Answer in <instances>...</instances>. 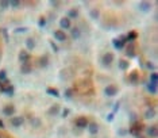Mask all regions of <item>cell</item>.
<instances>
[{
	"label": "cell",
	"instance_id": "7c38bea8",
	"mask_svg": "<svg viewBox=\"0 0 158 138\" xmlns=\"http://www.w3.org/2000/svg\"><path fill=\"white\" fill-rule=\"evenodd\" d=\"M150 8H151V5H150L149 1H141V3H139V10L143 11V12H149Z\"/></svg>",
	"mask_w": 158,
	"mask_h": 138
},
{
	"label": "cell",
	"instance_id": "9a60e30c",
	"mask_svg": "<svg viewBox=\"0 0 158 138\" xmlns=\"http://www.w3.org/2000/svg\"><path fill=\"white\" fill-rule=\"evenodd\" d=\"M147 134H149V137H151V138H155L158 135V131H157V126H151V127H149L147 129Z\"/></svg>",
	"mask_w": 158,
	"mask_h": 138
},
{
	"label": "cell",
	"instance_id": "30bf717a",
	"mask_svg": "<svg viewBox=\"0 0 158 138\" xmlns=\"http://www.w3.org/2000/svg\"><path fill=\"white\" fill-rule=\"evenodd\" d=\"M14 113H15V107H14V106H5V107L3 108V114L7 115V117H12Z\"/></svg>",
	"mask_w": 158,
	"mask_h": 138
},
{
	"label": "cell",
	"instance_id": "83f0119b",
	"mask_svg": "<svg viewBox=\"0 0 158 138\" xmlns=\"http://www.w3.org/2000/svg\"><path fill=\"white\" fill-rule=\"evenodd\" d=\"M64 95H65V97H66V99H70V97L73 96V89H72V88H66V89H65V92H64Z\"/></svg>",
	"mask_w": 158,
	"mask_h": 138
},
{
	"label": "cell",
	"instance_id": "7dc6e473",
	"mask_svg": "<svg viewBox=\"0 0 158 138\" xmlns=\"http://www.w3.org/2000/svg\"><path fill=\"white\" fill-rule=\"evenodd\" d=\"M0 138H1V137H0Z\"/></svg>",
	"mask_w": 158,
	"mask_h": 138
},
{
	"label": "cell",
	"instance_id": "6da1fadb",
	"mask_svg": "<svg viewBox=\"0 0 158 138\" xmlns=\"http://www.w3.org/2000/svg\"><path fill=\"white\" fill-rule=\"evenodd\" d=\"M114 61V54L112 53H106L104 56L102 57V64L104 67H110Z\"/></svg>",
	"mask_w": 158,
	"mask_h": 138
},
{
	"label": "cell",
	"instance_id": "484cf974",
	"mask_svg": "<svg viewBox=\"0 0 158 138\" xmlns=\"http://www.w3.org/2000/svg\"><path fill=\"white\" fill-rule=\"evenodd\" d=\"M58 111H60V106H58V104H54V106H51V107H50L49 114H50V115H57Z\"/></svg>",
	"mask_w": 158,
	"mask_h": 138
},
{
	"label": "cell",
	"instance_id": "9c48e42d",
	"mask_svg": "<svg viewBox=\"0 0 158 138\" xmlns=\"http://www.w3.org/2000/svg\"><path fill=\"white\" fill-rule=\"evenodd\" d=\"M31 71H33V68H31V65L29 64V62H25V64H22L21 65V72L23 73V75H29Z\"/></svg>",
	"mask_w": 158,
	"mask_h": 138
},
{
	"label": "cell",
	"instance_id": "44dd1931",
	"mask_svg": "<svg viewBox=\"0 0 158 138\" xmlns=\"http://www.w3.org/2000/svg\"><path fill=\"white\" fill-rule=\"evenodd\" d=\"M155 117V111H154V108H149L147 111H146V113H145V118H146V119H151V118H154Z\"/></svg>",
	"mask_w": 158,
	"mask_h": 138
},
{
	"label": "cell",
	"instance_id": "cb8c5ba5",
	"mask_svg": "<svg viewBox=\"0 0 158 138\" xmlns=\"http://www.w3.org/2000/svg\"><path fill=\"white\" fill-rule=\"evenodd\" d=\"M147 91L150 93H157V84H154V83H149L147 84Z\"/></svg>",
	"mask_w": 158,
	"mask_h": 138
},
{
	"label": "cell",
	"instance_id": "d6986e66",
	"mask_svg": "<svg viewBox=\"0 0 158 138\" xmlns=\"http://www.w3.org/2000/svg\"><path fill=\"white\" fill-rule=\"evenodd\" d=\"M137 31H130L127 35H126V38H127V42H134L135 39H137Z\"/></svg>",
	"mask_w": 158,
	"mask_h": 138
},
{
	"label": "cell",
	"instance_id": "8fae6325",
	"mask_svg": "<svg viewBox=\"0 0 158 138\" xmlns=\"http://www.w3.org/2000/svg\"><path fill=\"white\" fill-rule=\"evenodd\" d=\"M126 56L130 57V58L135 57V47H134V42H130V46H128V49L126 50Z\"/></svg>",
	"mask_w": 158,
	"mask_h": 138
},
{
	"label": "cell",
	"instance_id": "4dcf8cb0",
	"mask_svg": "<svg viewBox=\"0 0 158 138\" xmlns=\"http://www.w3.org/2000/svg\"><path fill=\"white\" fill-rule=\"evenodd\" d=\"M38 25H39V27H45L46 26V18L41 16V18H39V22H38Z\"/></svg>",
	"mask_w": 158,
	"mask_h": 138
},
{
	"label": "cell",
	"instance_id": "836d02e7",
	"mask_svg": "<svg viewBox=\"0 0 158 138\" xmlns=\"http://www.w3.org/2000/svg\"><path fill=\"white\" fill-rule=\"evenodd\" d=\"M0 31H1V34H3L5 41H8V31H7V29H1Z\"/></svg>",
	"mask_w": 158,
	"mask_h": 138
},
{
	"label": "cell",
	"instance_id": "f6af8a7d",
	"mask_svg": "<svg viewBox=\"0 0 158 138\" xmlns=\"http://www.w3.org/2000/svg\"><path fill=\"white\" fill-rule=\"evenodd\" d=\"M137 138H142V137H139V135H138V137H137Z\"/></svg>",
	"mask_w": 158,
	"mask_h": 138
},
{
	"label": "cell",
	"instance_id": "ee69618b",
	"mask_svg": "<svg viewBox=\"0 0 158 138\" xmlns=\"http://www.w3.org/2000/svg\"><path fill=\"white\" fill-rule=\"evenodd\" d=\"M0 129H4V123H3V121H0Z\"/></svg>",
	"mask_w": 158,
	"mask_h": 138
},
{
	"label": "cell",
	"instance_id": "4316f807",
	"mask_svg": "<svg viewBox=\"0 0 158 138\" xmlns=\"http://www.w3.org/2000/svg\"><path fill=\"white\" fill-rule=\"evenodd\" d=\"M150 83H154V84H157L158 83V75L155 72H153L151 75H150Z\"/></svg>",
	"mask_w": 158,
	"mask_h": 138
},
{
	"label": "cell",
	"instance_id": "1f68e13d",
	"mask_svg": "<svg viewBox=\"0 0 158 138\" xmlns=\"http://www.w3.org/2000/svg\"><path fill=\"white\" fill-rule=\"evenodd\" d=\"M146 68L150 69V71H154V69H155V65H154L151 61H149V62H146Z\"/></svg>",
	"mask_w": 158,
	"mask_h": 138
},
{
	"label": "cell",
	"instance_id": "e575fe53",
	"mask_svg": "<svg viewBox=\"0 0 158 138\" xmlns=\"http://www.w3.org/2000/svg\"><path fill=\"white\" fill-rule=\"evenodd\" d=\"M50 46H51V49L54 50V53H58V50H60V49H58V46H57L54 42H50Z\"/></svg>",
	"mask_w": 158,
	"mask_h": 138
},
{
	"label": "cell",
	"instance_id": "52a82bcc",
	"mask_svg": "<svg viewBox=\"0 0 158 138\" xmlns=\"http://www.w3.org/2000/svg\"><path fill=\"white\" fill-rule=\"evenodd\" d=\"M29 60H30V54H29V51H27V50H22L21 53H19V61H21V64L29 62Z\"/></svg>",
	"mask_w": 158,
	"mask_h": 138
},
{
	"label": "cell",
	"instance_id": "ac0fdd59",
	"mask_svg": "<svg viewBox=\"0 0 158 138\" xmlns=\"http://www.w3.org/2000/svg\"><path fill=\"white\" fill-rule=\"evenodd\" d=\"M47 65H49V57H47V56H42L41 58H39V67L46 68Z\"/></svg>",
	"mask_w": 158,
	"mask_h": 138
},
{
	"label": "cell",
	"instance_id": "f1b7e54d",
	"mask_svg": "<svg viewBox=\"0 0 158 138\" xmlns=\"http://www.w3.org/2000/svg\"><path fill=\"white\" fill-rule=\"evenodd\" d=\"M8 7H10V1H5V0L0 1V10H7Z\"/></svg>",
	"mask_w": 158,
	"mask_h": 138
},
{
	"label": "cell",
	"instance_id": "d4e9b609",
	"mask_svg": "<svg viewBox=\"0 0 158 138\" xmlns=\"http://www.w3.org/2000/svg\"><path fill=\"white\" fill-rule=\"evenodd\" d=\"M89 15H91L92 19H95V21H97V18L100 16V12H99V10L97 8H93V10H91V12H89Z\"/></svg>",
	"mask_w": 158,
	"mask_h": 138
},
{
	"label": "cell",
	"instance_id": "bcb514c9",
	"mask_svg": "<svg viewBox=\"0 0 158 138\" xmlns=\"http://www.w3.org/2000/svg\"><path fill=\"white\" fill-rule=\"evenodd\" d=\"M0 85H1V83H0Z\"/></svg>",
	"mask_w": 158,
	"mask_h": 138
},
{
	"label": "cell",
	"instance_id": "3957f363",
	"mask_svg": "<svg viewBox=\"0 0 158 138\" xmlns=\"http://www.w3.org/2000/svg\"><path fill=\"white\" fill-rule=\"evenodd\" d=\"M104 93H106L108 97L115 96L118 93V87H115V85H108V87H106V89H104Z\"/></svg>",
	"mask_w": 158,
	"mask_h": 138
},
{
	"label": "cell",
	"instance_id": "e0dca14e",
	"mask_svg": "<svg viewBox=\"0 0 158 138\" xmlns=\"http://www.w3.org/2000/svg\"><path fill=\"white\" fill-rule=\"evenodd\" d=\"M112 43H114V46H115V49H118V50H122L123 47H124V43H123L122 41H119L118 38H114Z\"/></svg>",
	"mask_w": 158,
	"mask_h": 138
},
{
	"label": "cell",
	"instance_id": "ab89813d",
	"mask_svg": "<svg viewBox=\"0 0 158 138\" xmlns=\"http://www.w3.org/2000/svg\"><path fill=\"white\" fill-rule=\"evenodd\" d=\"M114 115H115L114 113H111V114H108V115H107V121H108V122H112V121H114Z\"/></svg>",
	"mask_w": 158,
	"mask_h": 138
},
{
	"label": "cell",
	"instance_id": "603a6c76",
	"mask_svg": "<svg viewBox=\"0 0 158 138\" xmlns=\"http://www.w3.org/2000/svg\"><path fill=\"white\" fill-rule=\"evenodd\" d=\"M80 35H81L80 30H78L77 27H73V29H72V38H73V39H78Z\"/></svg>",
	"mask_w": 158,
	"mask_h": 138
},
{
	"label": "cell",
	"instance_id": "ba28073f",
	"mask_svg": "<svg viewBox=\"0 0 158 138\" xmlns=\"http://www.w3.org/2000/svg\"><path fill=\"white\" fill-rule=\"evenodd\" d=\"M60 26H61L62 30L70 29V19H69V18H62L61 21H60Z\"/></svg>",
	"mask_w": 158,
	"mask_h": 138
},
{
	"label": "cell",
	"instance_id": "d6a6232c",
	"mask_svg": "<svg viewBox=\"0 0 158 138\" xmlns=\"http://www.w3.org/2000/svg\"><path fill=\"white\" fill-rule=\"evenodd\" d=\"M27 30H29L27 27H18V29H15V33H18V34H21V33H26Z\"/></svg>",
	"mask_w": 158,
	"mask_h": 138
},
{
	"label": "cell",
	"instance_id": "60d3db41",
	"mask_svg": "<svg viewBox=\"0 0 158 138\" xmlns=\"http://www.w3.org/2000/svg\"><path fill=\"white\" fill-rule=\"evenodd\" d=\"M130 119H131V123L138 122V121H137V115H135V114H131V118H130Z\"/></svg>",
	"mask_w": 158,
	"mask_h": 138
},
{
	"label": "cell",
	"instance_id": "277c9868",
	"mask_svg": "<svg viewBox=\"0 0 158 138\" xmlns=\"http://www.w3.org/2000/svg\"><path fill=\"white\" fill-rule=\"evenodd\" d=\"M88 131L92 134V135H95V134L99 133V125L96 122H89L88 123Z\"/></svg>",
	"mask_w": 158,
	"mask_h": 138
},
{
	"label": "cell",
	"instance_id": "7a4b0ae2",
	"mask_svg": "<svg viewBox=\"0 0 158 138\" xmlns=\"http://www.w3.org/2000/svg\"><path fill=\"white\" fill-rule=\"evenodd\" d=\"M10 121H11V125H12L14 127H21L22 125L25 123V118H22V117H11Z\"/></svg>",
	"mask_w": 158,
	"mask_h": 138
},
{
	"label": "cell",
	"instance_id": "d590c367",
	"mask_svg": "<svg viewBox=\"0 0 158 138\" xmlns=\"http://www.w3.org/2000/svg\"><path fill=\"white\" fill-rule=\"evenodd\" d=\"M19 4H21V1H18V0H12V1H10V5H12V7H19Z\"/></svg>",
	"mask_w": 158,
	"mask_h": 138
},
{
	"label": "cell",
	"instance_id": "f546056e",
	"mask_svg": "<svg viewBox=\"0 0 158 138\" xmlns=\"http://www.w3.org/2000/svg\"><path fill=\"white\" fill-rule=\"evenodd\" d=\"M31 125H33V127H38V126L41 125V122H39L38 118H33V119H31Z\"/></svg>",
	"mask_w": 158,
	"mask_h": 138
},
{
	"label": "cell",
	"instance_id": "b9f144b4",
	"mask_svg": "<svg viewBox=\"0 0 158 138\" xmlns=\"http://www.w3.org/2000/svg\"><path fill=\"white\" fill-rule=\"evenodd\" d=\"M118 134H119V135H122V137H123V135H126V134H127V131H126V130H123V129H122V130H119V131H118Z\"/></svg>",
	"mask_w": 158,
	"mask_h": 138
},
{
	"label": "cell",
	"instance_id": "5b68a950",
	"mask_svg": "<svg viewBox=\"0 0 158 138\" xmlns=\"http://www.w3.org/2000/svg\"><path fill=\"white\" fill-rule=\"evenodd\" d=\"M88 123H89V122H88L87 118H85V117H80V118H78V119L76 121V126H77L78 129H85V127L88 126Z\"/></svg>",
	"mask_w": 158,
	"mask_h": 138
},
{
	"label": "cell",
	"instance_id": "7bdbcfd3",
	"mask_svg": "<svg viewBox=\"0 0 158 138\" xmlns=\"http://www.w3.org/2000/svg\"><path fill=\"white\" fill-rule=\"evenodd\" d=\"M50 4L53 5V7H58V5H60V3H58V1H50Z\"/></svg>",
	"mask_w": 158,
	"mask_h": 138
},
{
	"label": "cell",
	"instance_id": "f35d334b",
	"mask_svg": "<svg viewBox=\"0 0 158 138\" xmlns=\"http://www.w3.org/2000/svg\"><path fill=\"white\" fill-rule=\"evenodd\" d=\"M119 107H120V103H119V102H116L115 104H114V114H115V113L118 111V110H119Z\"/></svg>",
	"mask_w": 158,
	"mask_h": 138
},
{
	"label": "cell",
	"instance_id": "8992f818",
	"mask_svg": "<svg viewBox=\"0 0 158 138\" xmlns=\"http://www.w3.org/2000/svg\"><path fill=\"white\" fill-rule=\"evenodd\" d=\"M54 38L60 42H65L66 41V35H65V31L62 30H56L54 31Z\"/></svg>",
	"mask_w": 158,
	"mask_h": 138
},
{
	"label": "cell",
	"instance_id": "74e56055",
	"mask_svg": "<svg viewBox=\"0 0 158 138\" xmlns=\"http://www.w3.org/2000/svg\"><path fill=\"white\" fill-rule=\"evenodd\" d=\"M119 41H122L124 45H126V42H127V38H126V35H119V38H118Z\"/></svg>",
	"mask_w": 158,
	"mask_h": 138
},
{
	"label": "cell",
	"instance_id": "5bb4252c",
	"mask_svg": "<svg viewBox=\"0 0 158 138\" xmlns=\"http://www.w3.org/2000/svg\"><path fill=\"white\" fill-rule=\"evenodd\" d=\"M118 67H119V69H122V71H127L128 67H130V64H128L126 60H119V62H118Z\"/></svg>",
	"mask_w": 158,
	"mask_h": 138
},
{
	"label": "cell",
	"instance_id": "7402d4cb",
	"mask_svg": "<svg viewBox=\"0 0 158 138\" xmlns=\"http://www.w3.org/2000/svg\"><path fill=\"white\" fill-rule=\"evenodd\" d=\"M46 92L50 95V96H54V97H60V92L57 91L56 88H47L46 89Z\"/></svg>",
	"mask_w": 158,
	"mask_h": 138
},
{
	"label": "cell",
	"instance_id": "2e32d148",
	"mask_svg": "<svg viewBox=\"0 0 158 138\" xmlns=\"http://www.w3.org/2000/svg\"><path fill=\"white\" fill-rule=\"evenodd\" d=\"M26 46H27L29 50H33V49L35 47V39H34V38H27V39H26Z\"/></svg>",
	"mask_w": 158,
	"mask_h": 138
},
{
	"label": "cell",
	"instance_id": "8d00e7d4",
	"mask_svg": "<svg viewBox=\"0 0 158 138\" xmlns=\"http://www.w3.org/2000/svg\"><path fill=\"white\" fill-rule=\"evenodd\" d=\"M69 113H70V110H69V108H65V110L62 111V117H64V118H66L68 115H69Z\"/></svg>",
	"mask_w": 158,
	"mask_h": 138
},
{
	"label": "cell",
	"instance_id": "ffe728a7",
	"mask_svg": "<svg viewBox=\"0 0 158 138\" xmlns=\"http://www.w3.org/2000/svg\"><path fill=\"white\" fill-rule=\"evenodd\" d=\"M77 16H78V10H77V8L69 10V12H68V18H69V19H74Z\"/></svg>",
	"mask_w": 158,
	"mask_h": 138
},
{
	"label": "cell",
	"instance_id": "4fadbf2b",
	"mask_svg": "<svg viewBox=\"0 0 158 138\" xmlns=\"http://www.w3.org/2000/svg\"><path fill=\"white\" fill-rule=\"evenodd\" d=\"M128 81L131 83V84H137L138 83V72L137 71H133L130 73V76H128Z\"/></svg>",
	"mask_w": 158,
	"mask_h": 138
}]
</instances>
